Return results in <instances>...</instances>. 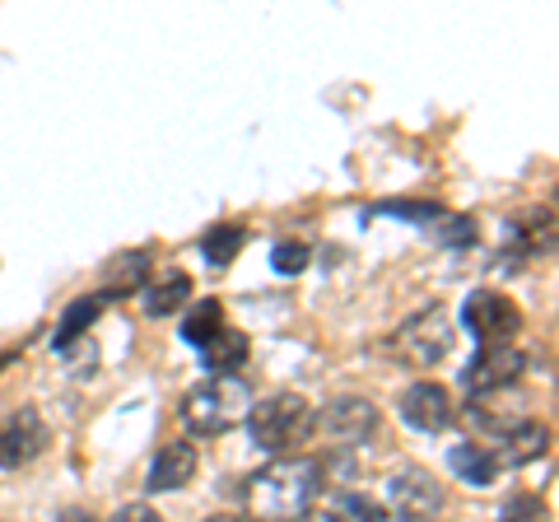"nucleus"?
Masks as SVG:
<instances>
[{
  "label": "nucleus",
  "mask_w": 559,
  "mask_h": 522,
  "mask_svg": "<svg viewBox=\"0 0 559 522\" xmlns=\"http://www.w3.org/2000/svg\"><path fill=\"white\" fill-rule=\"evenodd\" d=\"M322 481H326L322 462L285 452V458H275L271 466H261L257 476H248L242 503H248L257 518H304L312 503L322 499Z\"/></svg>",
  "instance_id": "1"
},
{
  "label": "nucleus",
  "mask_w": 559,
  "mask_h": 522,
  "mask_svg": "<svg viewBox=\"0 0 559 522\" xmlns=\"http://www.w3.org/2000/svg\"><path fill=\"white\" fill-rule=\"evenodd\" d=\"M248 411H252V382L242 373H215L182 396V425L197 439H219V434L238 429L248 420Z\"/></svg>",
  "instance_id": "2"
},
{
  "label": "nucleus",
  "mask_w": 559,
  "mask_h": 522,
  "mask_svg": "<svg viewBox=\"0 0 559 522\" xmlns=\"http://www.w3.org/2000/svg\"><path fill=\"white\" fill-rule=\"evenodd\" d=\"M312 429H318V411H312L299 392H275L266 402H252L248 411V434L261 452L271 458H285V452H299Z\"/></svg>",
  "instance_id": "3"
},
{
  "label": "nucleus",
  "mask_w": 559,
  "mask_h": 522,
  "mask_svg": "<svg viewBox=\"0 0 559 522\" xmlns=\"http://www.w3.org/2000/svg\"><path fill=\"white\" fill-rule=\"evenodd\" d=\"M382 351H388L396 364H406V369H433V364H443L448 351H452L448 308L443 304H429V308L411 312V318L388 336Z\"/></svg>",
  "instance_id": "4"
},
{
  "label": "nucleus",
  "mask_w": 559,
  "mask_h": 522,
  "mask_svg": "<svg viewBox=\"0 0 559 522\" xmlns=\"http://www.w3.org/2000/svg\"><path fill=\"white\" fill-rule=\"evenodd\" d=\"M462 322H466V336L476 345L522 336V308L499 289H471L466 308H462Z\"/></svg>",
  "instance_id": "5"
},
{
  "label": "nucleus",
  "mask_w": 559,
  "mask_h": 522,
  "mask_svg": "<svg viewBox=\"0 0 559 522\" xmlns=\"http://www.w3.org/2000/svg\"><path fill=\"white\" fill-rule=\"evenodd\" d=\"M527 373V355L518 351V341H485L476 359L462 369V388L471 396H489V392H503Z\"/></svg>",
  "instance_id": "6"
},
{
  "label": "nucleus",
  "mask_w": 559,
  "mask_h": 522,
  "mask_svg": "<svg viewBox=\"0 0 559 522\" xmlns=\"http://www.w3.org/2000/svg\"><path fill=\"white\" fill-rule=\"evenodd\" d=\"M51 443L43 415L33 406H20L14 415L0 420V472H24L28 462H38Z\"/></svg>",
  "instance_id": "7"
},
{
  "label": "nucleus",
  "mask_w": 559,
  "mask_h": 522,
  "mask_svg": "<svg viewBox=\"0 0 559 522\" xmlns=\"http://www.w3.org/2000/svg\"><path fill=\"white\" fill-rule=\"evenodd\" d=\"M401 420H406L411 429L419 434H443L452 420H457V406H452V392L443 388V382H433V378H419L411 382L406 392H401Z\"/></svg>",
  "instance_id": "8"
},
{
  "label": "nucleus",
  "mask_w": 559,
  "mask_h": 522,
  "mask_svg": "<svg viewBox=\"0 0 559 522\" xmlns=\"http://www.w3.org/2000/svg\"><path fill=\"white\" fill-rule=\"evenodd\" d=\"M443 503H448L443 485L433 481L429 472H419V466H406V472H396V476L388 481V509H392L396 518H406V522L443 513Z\"/></svg>",
  "instance_id": "9"
},
{
  "label": "nucleus",
  "mask_w": 559,
  "mask_h": 522,
  "mask_svg": "<svg viewBox=\"0 0 559 522\" xmlns=\"http://www.w3.org/2000/svg\"><path fill=\"white\" fill-rule=\"evenodd\" d=\"M322 429L336 448H359L373 439L378 406L369 396H336V402H326V411H322Z\"/></svg>",
  "instance_id": "10"
},
{
  "label": "nucleus",
  "mask_w": 559,
  "mask_h": 522,
  "mask_svg": "<svg viewBox=\"0 0 559 522\" xmlns=\"http://www.w3.org/2000/svg\"><path fill=\"white\" fill-rule=\"evenodd\" d=\"M197 443H164L159 452H154V462H150V476H145V490L150 495H173V490H187L191 481H197Z\"/></svg>",
  "instance_id": "11"
},
{
  "label": "nucleus",
  "mask_w": 559,
  "mask_h": 522,
  "mask_svg": "<svg viewBox=\"0 0 559 522\" xmlns=\"http://www.w3.org/2000/svg\"><path fill=\"white\" fill-rule=\"evenodd\" d=\"M489 448H495L499 466H527V462H540L550 452V425L540 420H518L499 434V439H489Z\"/></svg>",
  "instance_id": "12"
},
{
  "label": "nucleus",
  "mask_w": 559,
  "mask_h": 522,
  "mask_svg": "<svg viewBox=\"0 0 559 522\" xmlns=\"http://www.w3.org/2000/svg\"><path fill=\"white\" fill-rule=\"evenodd\" d=\"M191 304V275L187 271H168V275H154V281L140 285V308L145 318H168Z\"/></svg>",
  "instance_id": "13"
},
{
  "label": "nucleus",
  "mask_w": 559,
  "mask_h": 522,
  "mask_svg": "<svg viewBox=\"0 0 559 522\" xmlns=\"http://www.w3.org/2000/svg\"><path fill=\"white\" fill-rule=\"evenodd\" d=\"M555 242V220L550 211H527L509 220V257H540Z\"/></svg>",
  "instance_id": "14"
},
{
  "label": "nucleus",
  "mask_w": 559,
  "mask_h": 522,
  "mask_svg": "<svg viewBox=\"0 0 559 522\" xmlns=\"http://www.w3.org/2000/svg\"><path fill=\"white\" fill-rule=\"evenodd\" d=\"M448 466L457 472V481L476 485V490H485V485L499 481V458H495V448L489 443H457L448 452Z\"/></svg>",
  "instance_id": "15"
},
{
  "label": "nucleus",
  "mask_w": 559,
  "mask_h": 522,
  "mask_svg": "<svg viewBox=\"0 0 559 522\" xmlns=\"http://www.w3.org/2000/svg\"><path fill=\"white\" fill-rule=\"evenodd\" d=\"M201 351H205V364L215 373H234V369H242V359H248V336L234 332V327H219Z\"/></svg>",
  "instance_id": "16"
},
{
  "label": "nucleus",
  "mask_w": 559,
  "mask_h": 522,
  "mask_svg": "<svg viewBox=\"0 0 559 522\" xmlns=\"http://www.w3.org/2000/svg\"><path fill=\"white\" fill-rule=\"evenodd\" d=\"M98 312H103V304H98V294H84V299H75L66 312H61V327H57V351L61 345H70V341H80L84 332H94V322H98Z\"/></svg>",
  "instance_id": "17"
},
{
  "label": "nucleus",
  "mask_w": 559,
  "mask_h": 522,
  "mask_svg": "<svg viewBox=\"0 0 559 522\" xmlns=\"http://www.w3.org/2000/svg\"><path fill=\"white\" fill-rule=\"evenodd\" d=\"M242 242H248V229H242V224H215V229H205L201 252L210 257V266H229V261L242 252Z\"/></svg>",
  "instance_id": "18"
},
{
  "label": "nucleus",
  "mask_w": 559,
  "mask_h": 522,
  "mask_svg": "<svg viewBox=\"0 0 559 522\" xmlns=\"http://www.w3.org/2000/svg\"><path fill=\"white\" fill-rule=\"evenodd\" d=\"M219 327H224V304H219V299H201V304L182 318V341L205 345L210 336L219 332Z\"/></svg>",
  "instance_id": "19"
},
{
  "label": "nucleus",
  "mask_w": 559,
  "mask_h": 522,
  "mask_svg": "<svg viewBox=\"0 0 559 522\" xmlns=\"http://www.w3.org/2000/svg\"><path fill=\"white\" fill-rule=\"evenodd\" d=\"M326 513H331V518H364V522L392 518L388 503H378V499H369V495H355V490H345V495L331 499V503H326Z\"/></svg>",
  "instance_id": "20"
},
{
  "label": "nucleus",
  "mask_w": 559,
  "mask_h": 522,
  "mask_svg": "<svg viewBox=\"0 0 559 522\" xmlns=\"http://www.w3.org/2000/svg\"><path fill=\"white\" fill-rule=\"evenodd\" d=\"M150 271V252H121L112 266H108V289H121V285H140Z\"/></svg>",
  "instance_id": "21"
},
{
  "label": "nucleus",
  "mask_w": 559,
  "mask_h": 522,
  "mask_svg": "<svg viewBox=\"0 0 559 522\" xmlns=\"http://www.w3.org/2000/svg\"><path fill=\"white\" fill-rule=\"evenodd\" d=\"M308 242H275V252H271V266L280 271V275H299V271H308Z\"/></svg>",
  "instance_id": "22"
},
{
  "label": "nucleus",
  "mask_w": 559,
  "mask_h": 522,
  "mask_svg": "<svg viewBox=\"0 0 559 522\" xmlns=\"http://www.w3.org/2000/svg\"><path fill=\"white\" fill-rule=\"evenodd\" d=\"M522 513H546V509H540V499H527V495H518V499H509V503H503V518H522Z\"/></svg>",
  "instance_id": "23"
},
{
  "label": "nucleus",
  "mask_w": 559,
  "mask_h": 522,
  "mask_svg": "<svg viewBox=\"0 0 559 522\" xmlns=\"http://www.w3.org/2000/svg\"><path fill=\"white\" fill-rule=\"evenodd\" d=\"M117 518H140V522H145V518H154V509H145V503H135V509H121Z\"/></svg>",
  "instance_id": "24"
}]
</instances>
